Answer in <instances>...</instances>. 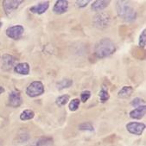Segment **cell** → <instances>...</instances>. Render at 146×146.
Wrapping results in <instances>:
<instances>
[{
	"label": "cell",
	"instance_id": "1",
	"mask_svg": "<svg viewBox=\"0 0 146 146\" xmlns=\"http://www.w3.org/2000/svg\"><path fill=\"white\" fill-rule=\"evenodd\" d=\"M116 51L115 43L109 38H104L95 45L94 54L99 59H103L111 55Z\"/></svg>",
	"mask_w": 146,
	"mask_h": 146
},
{
	"label": "cell",
	"instance_id": "2",
	"mask_svg": "<svg viewBox=\"0 0 146 146\" xmlns=\"http://www.w3.org/2000/svg\"><path fill=\"white\" fill-rule=\"evenodd\" d=\"M116 11L118 16L125 22H133L137 18V13L135 10L126 1H117Z\"/></svg>",
	"mask_w": 146,
	"mask_h": 146
},
{
	"label": "cell",
	"instance_id": "22",
	"mask_svg": "<svg viewBox=\"0 0 146 146\" xmlns=\"http://www.w3.org/2000/svg\"><path fill=\"white\" fill-rule=\"evenodd\" d=\"M145 45H146V30L143 29L138 39V46L140 48H145Z\"/></svg>",
	"mask_w": 146,
	"mask_h": 146
},
{
	"label": "cell",
	"instance_id": "20",
	"mask_svg": "<svg viewBox=\"0 0 146 146\" xmlns=\"http://www.w3.org/2000/svg\"><path fill=\"white\" fill-rule=\"evenodd\" d=\"M99 97H100V100L101 103H106L110 99V94H109L108 91L106 90L103 87V88L99 93Z\"/></svg>",
	"mask_w": 146,
	"mask_h": 146
},
{
	"label": "cell",
	"instance_id": "18",
	"mask_svg": "<svg viewBox=\"0 0 146 146\" xmlns=\"http://www.w3.org/2000/svg\"><path fill=\"white\" fill-rule=\"evenodd\" d=\"M53 139L49 137H42L38 139L32 146H52Z\"/></svg>",
	"mask_w": 146,
	"mask_h": 146
},
{
	"label": "cell",
	"instance_id": "23",
	"mask_svg": "<svg viewBox=\"0 0 146 146\" xmlns=\"http://www.w3.org/2000/svg\"><path fill=\"white\" fill-rule=\"evenodd\" d=\"M80 100L79 99H74V100H71L70 103H69V106H68L69 110H70L71 111H77L78 108H79V106H80Z\"/></svg>",
	"mask_w": 146,
	"mask_h": 146
},
{
	"label": "cell",
	"instance_id": "21",
	"mask_svg": "<svg viewBox=\"0 0 146 146\" xmlns=\"http://www.w3.org/2000/svg\"><path fill=\"white\" fill-rule=\"evenodd\" d=\"M79 130H80V131H94V125L90 122H84V123H81L79 125Z\"/></svg>",
	"mask_w": 146,
	"mask_h": 146
},
{
	"label": "cell",
	"instance_id": "17",
	"mask_svg": "<svg viewBox=\"0 0 146 146\" xmlns=\"http://www.w3.org/2000/svg\"><path fill=\"white\" fill-rule=\"evenodd\" d=\"M35 117V112L32 110H24L23 111H22V113L20 114V119L23 121L25 120H31Z\"/></svg>",
	"mask_w": 146,
	"mask_h": 146
},
{
	"label": "cell",
	"instance_id": "4",
	"mask_svg": "<svg viewBox=\"0 0 146 146\" xmlns=\"http://www.w3.org/2000/svg\"><path fill=\"white\" fill-rule=\"evenodd\" d=\"M94 27L99 30H104L110 26L111 24V17L106 12H100L94 16L93 20Z\"/></svg>",
	"mask_w": 146,
	"mask_h": 146
},
{
	"label": "cell",
	"instance_id": "19",
	"mask_svg": "<svg viewBox=\"0 0 146 146\" xmlns=\"http://www.w3.org/2000/svg\"><path fill=\"white\" fill-rule=\"evenodd\" d=\"M68 101H69V95L64 94V95H62V96H59L58 98H56L55 104L59 107H62V106H64Z\"/></svg>",
	"mask_w": 146,
	"mask_h": 146
},
{
	"label": "cell",
	"instance_id": "3",
	"mask_svg": "<svg viewBox=\"0 0 146 146\" xmlns=\"http://www.w3.org/2000/svg\"><path fill=\"white\" fill-rule=\"evenodd\" d=\"M44 91H45V88H44L43 84L41 81L36 80V81L31 82L28 86V87L26 88V94L29 97L36 98L43 94Z\"/></svg>",
	"mask_w": 146,
	"mask_h": 146
},
{
	"label": "cell",
	"instance_id": "12",
	"mask_svg": "<svg viewBox=\"0 0 146 146\" xmlns=\"http://www.w3.org/2000/svg\"><path fill=\"white\" fill-rule=\"evenodd\" d=\"M145 112H146V106L144 105V106L136 107L135 109H133L132 111H130L129 115L133 119H140L145 115Z\"/></svg>",
	"mask_w": 146,
	"mask_h": 146
},
{
	"label": "cell",
	"instance_id": "6",
	"mask_svg": "<svg viewBox=\"0 0 146 146\" xmlns=\"http://www.w3.org/2000/svg\"><path fill=\"white\" fill-rule=\"evenodd\" d=\"M5 32L8 37L13 40H18L22 37L24 32V28L22 25H14V26L9 27Z\"/></svg>",
	"mask_w": 146,
	"mask_h": 146
},
{
	"label": "cell",
	"instance_id": "14",
	"mask_svg": "<svg viewBox=\"0 0 146 146\" xmlns=\"http://www.w3.org/2000/svg\"><path fill=\"white\" fill-rule=\"evenodd\" d=\"M110 4V1H106V0H97L93 3L91 5V9L95 12H100L105 10L106 7H108Z\"/></svg>",
	"mask_w": 146,
	"mask_h": 146
},
{
	"label": "cell",
	"instance_id": "28",
	"mask_svg": "<svg viewBox=\"0 0 146 146\" xmlns=\"http://www.w3.org/2000/svg\"><path fill=\"white\" fill-rule=\"evenodd\" d=\"M1 26H2V23H1V21H0V29H1Z\"/></svg>",
	"mask_w": 146,
	"mask_h": 146
},
{
	"label": "cell",
	"instance_id": "13",
	"mask_svg": "<svg viewBox=\"0 0 146 146\" xmlns=\"http://www.w3.org/2000/svg\"><path fill=\"white\" fill-rule=\"evenodd\" d=\"M14 72L21 75H28L30 74V65L27 62H21L14 67Z\"/></svg>",
	"mask_w": 146,
	"mask_h": 146
},
{
	"label": "cell",
	"instance_id": "26",
	"mask_svg": "<svg viewBox=\"0 0 146 146\" xmlns=\"http://www.w3.org/2000/svg\"><path fill=\"white\" fill-rule=\"evenodd\" d=\"M89 2H90L89 0H77L75 3L79 8H84L89 4Z\"/></svg>",
	"mask_w": 146,
	"mask_h": 146
},
{
	"label": "cell",
	"instance_id": "27",
	"mask_svg": "<svg viewBox=\"0 0 146 146\" xmlns=\"http://www.w3.org/2000/svg\"><path fill=\"white\" fill-rule=\"evenodd\" d=\"M4 92H5V88H4L3 86H0V94H3Z\"/></svg>",
	"mask_w": 146,
	"mask_h": 146
},
{
	"label": "cell",
	"instance_id": "15",
	"mask_svg": "<svg viewBox=\"0 0 146 146\" xmlns=\"http://www.w3.org/2000/svg\"><path fill=\"white\" fill-rule=\"evenodd\" d=\"M133 93V88L131 86H123L118 93V97L120 99H127L129 98Z\"/></svg>",
	"mask_w": 146,
	"mask_h": 146
},
{
	"label": "cell",
	"instance_id": "16",
	"mask_svg": "<svg viewBox=\"0 0 146 146\" xmlns=\"http://www.w3.org/2000/svg\"><path fill=\"white\" fill-rule=\"evenodd\" d=\"M73 80L71 79H62L56 83V87L58 90H63L65 88H69L73 85Z\"/></svg>",
	"mask_w": 146,
	"mask_h": 146
},
{
	"label": "cell",
	"instance_id": "24",
	"mask_svg": "<svg viewBox=\"0 0 146 146\" xmlns=\"http://www.w3.org/2000/svg\"><path fill=\"white\" fill-rule=\"evenodd\" d=\"M90 97H91V92L88 90H85V91L81 92V94H80V101L85 103L89 100Z\"/></svg>",
	"mask_w": 146,
	"mask_h": 146
},
{
	"label": "cell",
	"instance_id": "5",
	"mask_svg": "<svg viewBox=\"0 0 146 146\" xmlns=\"http://www.w3.org/2000/svg\"><path fill=\"white\" fill-rule=\"evenodd\" d=\"M23 2V0H5V1H3V7L5 14L10 16L11 13L18 9Z\"/></svg>",
	"mask_w": 146,
	"mask_h": 146
},
{
	"label": "cell",
	"instance_id": "7",
	"mask_svg": "<svg viewBox=\"0 0 146 146\" xmlns=\"http://www.w3.org/2000/svg\"><path fill=\"white\" fill-rule=\"evenodd\" d=\"M145 129V125L138 122H130L126 125V130L131 134L141 136Z\"/></svg>",
	"mask_w": 146,
	"mask_h": 146
},
{
	"label": "cell",
	"instance_id": "11",
	"mask_svg": "<svg viewBox=\"0 0 146 146\" xmlns=\"http://www.w3.org/2000/svg\"><path fill=\"white\" fill-rule=\"evenodd\" d=\"M49 7V3L48 1H44L42 3H39L38 5H36L30 8V11L31 13L34 14H37V15H42L44 12L47 11V10Z\"/></svg>",
	"mask_w": 146,
	"mask_h": 146
},
{
	"label": "cell",
	"instance_id": "9",
	"mask_svg": "<svg viewBox=\"0 0 146 146\" xmlns=\"http://www.w3.org/2000/svg\"><path fill=\"white\" fill-rule=\"evenodd\" d=\"M8 101H9V106L11 107L17 108L20 106L23 102L20 93L18 91H12L11 93H10Z\"/></svg>",
	"mask_w": 146,
	"mask_h": 146
},
{
	"label": "cell",
	"instance_id": "8",
	"mask_svg": "<svg viewBox=\"0 0 146 146\" xmlns=\"http://www.w3.org/2000/svg\"><path fill=\"white\" fill-rule=\"evenodd\" d=\"M15 58L11 54H4L1 60V68L5 71H10L15 64Z\"/></svg>",
	"mask_w": 146,
	"mask_h": 146
},
{
	"label": "cell",
	"instance_id": "10",
	"mask_svg": "<svg viewBox=\"0 0 146 146\" xmlns=\"http://www.w3.org/2000/svg\"><path fill=\"white\" fill-rule=\"evenodd\" d=\"M68 9V1H67V0H58L54 5L53 11L57 15H62L67 12Z\"/></svg>",
	"mask_w": 146,
	"mask_h": 146
},
{
	"label": "cell",
	"instance_id": "25",
	"mask_svg": "<svg viewBox=\"0 0 146 146\" xmlns=\"http://www.w3.org/2000/svg\"><path fill=\"white\" fill-rule=\"evenodd\" d=\"M131 105L134 107H138L141 106H144V100L141 98H135L131 102Z\"/></svg>",
	"mask_w": 146,
	"mask_h": 146
}]
</instances>
